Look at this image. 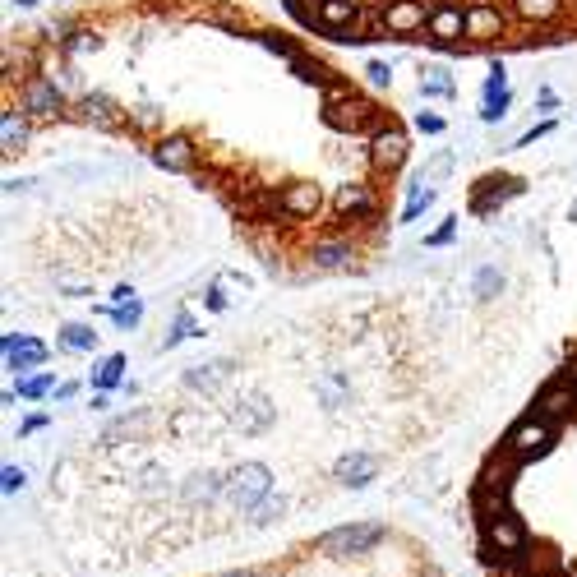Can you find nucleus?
Instances as JSON below:
<instances>
[{
  "label": "nucleus",
  "mask_w": 577,
  "mask_h": 577,
  "mask_svg": "<svg viewBox=\"0 0 577 577\" xmlns=\"http://www.w3.org/2000/svg\"><path fill=\"white\" fill-rule=\"evenodd\" d=\"M467 37V10L453 5V0H434L430 24H425V47L434 51H471L476 42H462Z\"/></svg>",
  "instance_id": "obj_1"
},
{
  "label": "nucleus",
  "mask_w": 577,
  "mask_h": 577,
  "mask_svg": "<svg viewBox=\"0 0 577 577\" xmlns=\"http://www.w3.org/2000/svg\"><path fill=\"white\" fill-rule=\"evenodd\" d=\"M379 541H384V527H379V522H351V527L324 531V536L314 541V550L328 554V559H351V554H370Z\"/></svg>",
  "instance_id": "obj_2"
},
{
  "label": "nucleus",
  "mask_w": 577,
  "mask_h": 577,
  "mask_svg": "<svg viewBox=\"0 0 577 577\" xmlns=\"http://www.w3.org/2000/svg\"><path fill=\"white\" fill-rule=\"evenodd\" d=\"M268 494H273V471H268L264 462H245V467L231 471V481H227V499H231L236 508L254 513V508L264 504Z\"/></svg>",
  "instance_id": "obj_3"
},
{
  "label": "nucleus",
  "mask_w": 577,
  "mask_h": 577,
  "mask_svg": "<svg viewBox=\"0 0 577 577\" xmlns=\"http://www.w3.org/2000/svg\"><path fill=\"white\" fill-rule=\"evenodd\" d=\"M550 444H554V425L541 421L536 411H531L527 421H517L513 430H508V439H504V448L517 457V462H531V457L550 453Z\"/></svg>",
  "instance_id": "obj_4"
},
{
  "label": "nucleus",
  "mask_w": 577,
  "mask_h": 577,
  "mask_svg": "<svg viewBox=\"0 0 577 577\" xmlns=\"http://www.w3.org/2000/svg\"><path fill=\"white\" fill-rule=\"evenodd\" d=\"M430 10H434V5H425V0H388V5H384V33L397 37V42H407V37L425 33Z\"/></svg>",
  "instance_id": "obj_5"
},
{
  "label": "nucleus",
  "mask_w": 577,
  "mask_h": 577,
  "mask_svg": "<svg viewBox=\"0 0 577 577\" xmlns=\"http://www.w3.org/2000/svg\"><path fill=\"white\" fill-rule=\"evenodd\" d=\"M531 411H536L541 421L559 425L564 416H573V411H577V384L568 379V374H554L550 384H545V393L536 397V407H531Z\"/></svg>",
  "instance_id": "obj_6"
},
{
  "label": "nucleus",
  "mask_w": 577,
  "mask_h": 577,
  "mask_svg": "<svg viewBox=\"0 0 577 577\" xmlns=\"http://www.w3.org/2000/svg\"><path fill=\"white\" fill-rule=\"evenodd\" d=\"M522 190H527V181H517V176H485V181H476V194H471V213L490 217L504 199H513Z\"/></svg>",
  "instance_id": "obj_7"
},
{
  "label": "nucleus",
  "mask_w": 577,
  "mask_h": 577,
  "mask_svg": "<svg viewBox=\"0 0 577 577\" xmlns=\"http://www.w3.org/2000/svg\"><path fill=\"white\" fill-rule=\"evenodd\" d=\"M508 33V14L499 10V5H485V0H476V5H467V42H494V37Z\"/></svg>",
  "instance_id": "obj_8"
},
{
  "label": "nucleus",
  "mask_w": 577,
  "mask_h": 577,
  "mask_svg": "<svg viewBox=\"0 0 577 577\" xmlns=\"http://www.w3.org/2000/svg\"><path fill=\"white\" fill-rule=\"evenodd\" d=\"M485 536H490V545L504 554V559H517V554L527 550V527H522L513 513L490 517V522H485Z\"/></svg>",
  "instance_id": "obj_9"
},
{
  "label": "nucleus",
  "mask_w": 577,
  "mask_h": 577,
  "mask_svg": "<svg viewBox=\"0 0 577 577\" xmlns=\"http://www.w3.org/2000/svg\"><path fill=\"white\" fill-rule=\"evenodd\" d=\"M0 347H5V365H10L14 374H28V370H42V365H47V347H42L37 337L5 333V342H0Z\"/></svg>",
  "instance_id": "obj_10"
},
{
  "label": "nucleus",
  "mask_w": 577,
  "mask_h": 577,
  "mask_svg": "<svg viewBox=\"0 0 577 577\" xmlns=\"http://www.w3.org/2000/svg\"><path fill=\"white\" fill-rule=\"evenodd\" d=\"M65 107V93L56 79H28L24 84V111L28 116H56Z\"/></svg>",
  "instance_id": "obj_11"
},
{
  "label": "nucleus",
  "mask_w": 577,
  "mask_h": 577,
  "mask_svg": "<svg viewBox=\"0 0 577 577\" xmlns=\"http://www.w3.org/2000/svg\"><path fill=\"white\" fill-rule=\"evenodd\" d=\"M333 476H337V485H347V490H365V485L379 476V457L374 453H347L333 467Z\"/></svg>",
  "instance_id": "obj_12"
},
{
  "label": "nucleus",
  "mask_w": 577,
  "mask_h": 577,
  "mask_svg": "<svg viewBox=\"0 0 577 577\" xmlns=\"http://www.w3.org/2000/svg\"><path fill=\"white\" fill-rule=\"evenodd\" d=\"M370 162L374 167H384V171H397L402 162H407V139H402V130H379L370 139Z\"/></svg>",
  "instance_id": "obj_13"
},
{
  "label": "nucleus",
  "mask_w": 577,
  "mask_h": 577,
  "mask_svg": "<svg viewBox=\"0 0 577 577\" xmlns=\"http://www.w3.org/2000/svg\"><path fill=\"white\" fill-rule=\"evenodd\" d=\"M337 213L351 217V222L374 217L379 213V194H374L370 185H342V190H337Z\"/></svg>",
  "instance_id": "obj_14"
},
{
  "label": "nucleus",
  "mask_w": 577,
  "mask_h": 577,
  "mask_svg": "<svg viewBox=\"0 0 577 577\" xmlns=\"http://www.w3.org/2000/svg\"><path fill=\"white\" fill-rule=\"evenodd\" d=\"M277 208L291 217H310V213H319V190H314V185H287L282 199H277Z\"/></svg>",
  "instance_id": "obj_15"
},
{
  "label": "nucleus",
  "mask_w": 577,
  "mask_h": 577,
  "mask_svg": "<svg viewBox=\"0 0 577 577\" xmlns=\"http://www.w3.org/2000/svg\"><path fill=\"white\" fill-rule=\"evenodd\" d=\"M513 14L527 24H554L564 14V0H513Z\"/></svg>",
  "instance_id": "obj_16"
},
{
  "label": "nucleus",
  "mask_w": 577,
  "mask_h": 577,
  "mask_svg": "<svg viewBox=\"0 0 577 577\" xmlns=\"http://www.w3.org/2000/svg\"><path fill=\"white\" fill-rule=\"evenodd\" d=\"M157 162L167 171H190L194 167V148H190V139H167V144L157 148Z\"/></svg>",
  "instance_id": "obj_17"
},
{
  "label": "nucleus",
  "mask_w": 577,
  "mask_h": 577,
  "mask_svg": "<svg viewBox=\"0 0 577 577\" xmlns=\"http://www.w3.org/2000/svg\"><path fill=\"white\" fill-rule=\"evenodd\" d=\"M217 494H227V481H222V476H190L185 504H213Z\"/></svg>",
  "instance_id": "obj_18"
},
{
  "label": "nucleus",
  "mask_w": 577,
  "mask_h": 577,
  "mask_svg": "<svg viewBox=\"0 0 577 577\" xmlns=\"http://www.w3.org/2000/svg\"><path fill=\"white\" fill-rule=\"evenodd\" d=\"M268 421H273V407H268L264 397H254V402H245V407H236V425H241L245 434H259Z\"/></svg>",
  "instance_id": "obj_19"
},
{
  "label": "nucleus",
  "mask_w": 577,
  "mask_h": 577,
  "mask_svg": "<svg viewBox=\"0 0 577 577\" xmlns=\"http://www.w3.org/2000/svg\"><path fill=\"white\" fill-rule=\"evenodd\" d=\"M314 393L324 397V407H328V411H337L342 402H347L351 388H347V379H342V374L333 370V374H319V379H314Z\"/></svg>",
  "instance_id": "obj_20"
},
{
  "label": "nucleus",
  "mask_w": 577,
  "mask_h": 577,
  "mask_svg": "<svg viewBox=\"0 0 577 577\" xmlns=\"http://www.w3.org/2000/svg\"><path fill=\"white\" fill-rule=\"evenodd\" d=\"M121 374H125V356L116 351V356H107V361L93 365V388L97 393H111V388L121 384Z\"/></svg>",
  "instance_id": "obj_21"
},
{
  "label": "nucleus",
  "mask_w": 577,
  "mask_h": 577,
  "mask_svg": "<svg viewBox=\"0 0 577 577\" xmlns=\"http://www.w3.org/2000/svg\"><path fill=\"white\" fill-rule=\"evenodd\" d=\"M0 139H5V153H19L28 144V121L19 111H5V125H0Z\"/></svg>",
  "instance_id": "obj_22"
},
{
  "label": "nucleus",
  "mask_w": 577,
  "mask_h": 577,
  "mask_svg": "<svg viewBox=\"0 0 577 577\" xmlns=\"http://www.w3.org/2000/svg\"><path fill=\"white\" fill-rule=\"evenodd\" d=\"M61 347H65V351H97L93 324H65V328H61Z\"/></svg>",
  "instance_id": "obj_23"
},
{
  "label": "nucleus",
  "mask_w": 577,
  "mask_h": 577,
  "mask_svg": "<svg viewBox=\"0 0 577 577\" xmlns=\"http://www.w3.org/2000/svg\"><path fill=\"white\" fill-rule=\"evenodd\" d=\"M310 259L319 268H342L351 259V245L347 241H324V245H314V250H310Z\"/></svg>",
  "instance_id": "obj_24"
},
{
  "label": "nucleus",
  "mask_w": 577,
  "mask_h": 577,
  "mask_svg": "<svg viewBox=\"0 0 577 577\" xmlns=\"http://www.w3.org/2000/svg\"><path fill=\"white\" fill-rule=\"evenodd\" d=\"M47 393H56V374H51V370L19 379V397H28V402H37V397H47Z\"/></svg>",
  "instance_id": "obj_25"
},
{
  "label": "nucleus",
  "mask_w": 577,
  "mask_h": 577,
  "mask_svg": "<svg viewBox=\"0 0 577 577\" xmlns=\"http://www.w3.org/2000/svg\"><path fill=\"white\" fill-rule=\"evenodd\" d=\"M107 319H111L116 328H125V333H130V328H139V319H144V301L134 296V301H125V305H111Z\"/></svg>",
  "instance_id": "obj_26"
},
{
  "label": "nucleus",
  "mask_w": 577,
  "mask_h": 577,
  "mask_svg": "<svg viewBox=\"0 0 577 577\" xmlns=\"http://www.w3.org/2000/svg\"><path fill=\"white\" fill-rule=\"evenodd\" d=\"M264 51H273L277 61H287V65H296L305 56L301 47H296V42H291V37H282V33H273V37H264Z\"/></svg>",
  "instance_id": "obj_27"
},
{
  "label": "nucleus",
  "mask_w": 577,
  "mask_h": 577,
  "mask_svg": "<svg viewBox=\"0 0 577 577\" xmlns=\"http://www.w3.org/2000/svg\"><path fill=\"white\" fill-rule=\"evenodd\" d=\"M282 513H287V499H282V494H277V499H273V494H268L264 504L254 508V517H250V522H254V527H273V522H277V517H282Z\"/></svg>",
  "instance_id": "obj_28"
},
{
  "label": "nucleus",
  "mask_w": 577,
  "mask_h": 577,
  "mask_svg": "<svg viewBox=\"0 0 577 577\" xmlns=\"http://www.w3.org/2000/svg\"><path fill=\"white\" fill-rule=\"evenodd\" d=\"M222 374H227V365H194V370L185 374V384L190 388H213Z\"/></svg>",
  "instance_id": "obj_29"
},
{
  "label": "nucleus",
  "mask_w": 577,
  "mask_h": 577,
  "mask_svg": "<svg viewBox=\"0 0 577 577\" xmlns=\"http://www.w3.org/2000/svg\"><path fill=\"white\" fill-rule=\"evenodd\" d=\"M79 111H84L88 121H97V125H111V102H107V97H84Z\"/></svg>",
  "instance_id": "obj_30"
},
{
  "label": "nucleus",
  "mask_w": 577,
  "mask_h": 577,
  "mask_svg": "<svg viewBox=\"0 0 577 577\" xmlns=\"http://www.w3.org/2000/svg\"><path fill=\"white\" fill-rule=\"evenodd\" d=\"M365 79H370L374 88H388V84H393V65H388V61H370V65H365Z\"/></svg>",
  "instance_id": "obj_31"
},
{
  "label": "nucleus",
  "mask_w": 577,
  "mask_h": 577,
  "mask_svg": "<svg viewBox=\"0 0 577 577\" xmlns=\"http://www.w3.org/2000/svg\"><path fill=\"white\" fill-rule=\"evenodd\" d=\"M453 236H457V217H444V227L430 231V236H425V245H430V250H439V245H448Z\"/></svg>",
  "instance_id": "obj_32"
},
{
  "label": "nucleus",
  "mask_w": 577,
  "mask_h": 577,
  "mask_svg": "<svg viewBox=\"0 0 577 577\" xmlns=\"http://www.w3.org/2000/svg\"><path fill=\"white\" fill-rule=\"evenodd\" d=\"M416 130H421V134H444V116H434V111H421V116H416Z\"/></svg>",
  "instance_id": "obj_33"
},
{
  "label": "nucleus",
  "mask_w": 577,
  "mask_h": 577,
  "mask_svg": "<svg viewBox=\"0 0 577 577\" xmlns=\"http://www.w3.org/2000/svg\"><path fill=\"white\" fill-rule=\"evenodd\" d=\"M28 485V471L24 467H5V494H19Z\"/></svg>",
  "instance_id": "obj_34"
},
{
  "label": "nucleus",
  "mask_w": 577,
  "mask_h": 577,
  "mask_svg": "<svg viewBox=\"0 0 577 577\" xmlns=\"http://www.w3.org/2000/svg\"><path fill=\"white\" fill-rule=\"evenodd\" d=\"M550 130H554V121H541V125H531V130L522 134V139H517L513 148H531V144H536V139H545V134H550Z\"/></svg>",
  "instance_id": "obj_35"
},
{
  "label": "nucleus",
  "mask_w": 577,
  "mask_h": 577,
  "mask_svg": "<svg viewBox=\"0 0 577 577\" xmlns=\"http://www.w3.org/2000/svg\"><path fill=\"white\" fill-rule=\"evenodd\" d=\"M208 310H213V314H222V310H227V296H222V282H213V287H208Z\"/></svg>",
  "instance_id": "obj_36"
},
{
  "label": "nucleus",
  "mask_w": 577,
  "mask_h": 577,
  "mask_svg": "<svg viewBox=\"0 0 577 577\" xmlns=\"http://www.w3.org/2000/svg\"><path fill=\"white\" fill-rule=\"evenodd\" d=\"M494 287H504V282H499V273H494V268H485V273H481V282H476V291H481V296H490Z\"/></svg>",
  "instance_id": "obj_37"
},
{
  "label": "nucleus",
  "mask_w": 577,
  "mask_h": 577,
  "mask_svg": "<svg viewBox=\"0 0 577 577\" xmlns=\"http://www.w3.org/2000/svg\"><path fill=\"white\" fill-rule=\"evenodd\" d=\"M448 171H453V157H448V153H439V157H434V162H430V176H448Z\"/></svg>",
  "instance_id": "obj_38"
},
{
  "label": "nucleus",
  "mask_w": 577,
  "mask_h": 577,
  "mask_svg": "<svg viewBox=\"0 0 577 577\" xmlns=\"http://www.w3.org/2000/svg\"><path fill=\"white\" fill-rule=\"evenodd\" d=\"M536 107H541V111H554V107H559V97H554V88H541V93H536Z\"/></svg>",
  "instance_id": "obj_39"
},
{
  "label": "nucleus",
  "mask_w": 577,
  "mask_h": 577,
  "mask_svg": "<svg viewBox=\"0 0 577 577\" xmlns=\"http://www.w3.org/2000/svg\"><path fill=\"white\" fill-rule=\"evenodd\" d=\"M42 425H47V416H28V421L19 425V434H37V430H42Z\"/></svg>",
  "instance_id": "obj_40"
},
{
  "label": "nucleus",
  "mask_w": 577,
  "mask_h": 577,
  "mask_svg": "<svg viewBox=\"0 0 577 577\" xmlns=\"http://www.w3.org/2000/svg\"><path fill=\"white\" fill-rule=\"evenodd\" d=\"M74 393H79V384H56V393H51V397H56V402H70Z\"/></svg>",
  "instance_id": "obj_41"
},
{
  "label": "nucleus",
  "mask_w": 577,
  "mask_h": 577,
  "mask_svg": "<svg viewBox=\"0 0 577 577\" xmlns=\"http://www.w3.org/2000/svg\"><path fill=\"white\" fill-rule=\"evenodd\" d=\"M125 301H134V287H116V291H111V305H125Z\"/></svg>",
  "instance_id": "obj_42"
},
{
  "label": "nucleus",
  "mask_w": 577,
  "mask_h": 577,
  "mask_svg": "<svg viewBox=\"0 0 577 577\" xmlns=\"http://www.w3.org/2000/svg\"><path fill=\"white\" fill-rule=\"evenodd\" d=\"M222 577H264L259 568H236V573H222Z\"/></svg>",
  "instance_id": "obj_43"
},
{
  "label": "nucleus",
  "mask_w": 577,
  "mask_h": 577,
  "mask_svg": "<svg viewBox=\"0 0 577 577\" xmlns=\"http://www.w3.org/2000/svg\"><path fill=\"white\" fill-rule=\"evenodd\" d=\"M14 5H24V10H33V5H42V0H14Z\"/></svg>",
  "instance_id": "obj_44"
}]
</instances>
